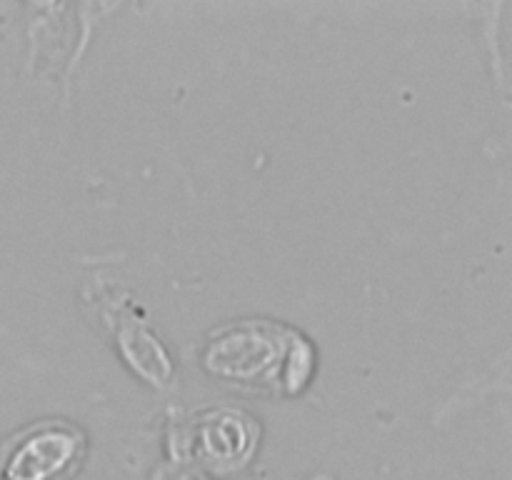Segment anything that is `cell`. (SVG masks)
<instances>
[{"mask_svg":"<svg viewBox=\"0 0 512 480\" xmlns=\"http://www.w3.org/2000/svg\"><path fill=\"white\" fill-rule=\"evenodd\" d=\"M205 363L213 373L250 385L283 383L295 390V380L303 383L310 368L308 348L293 333L268 323H240L225 328L210 343Z\"/></svg>","mask_w":512,"mask_h":480,"instance_id":"cell-1","label":"cell"},{"mask_svg":"<svg viewBox=\"0 0 512 480\" xmlns=\"http://www.w3.org/2000/svg\"><path fill=\"white\" fill-rule=\"evenodd\" d=\"M70 455H73V435L48 430L35 435L15 453L8 475L13 480H48L68 463Z\"/></svg>","mask_w":512,"mask_h":480,"instance_id":"cell-2","label":"cell"}]
</instances>
